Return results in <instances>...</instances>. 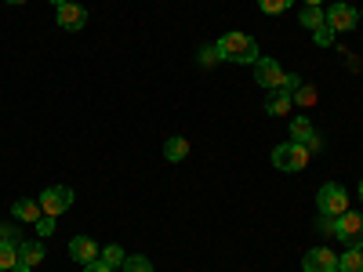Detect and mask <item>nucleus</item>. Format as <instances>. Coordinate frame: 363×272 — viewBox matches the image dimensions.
<instances>
[{
  "mask_svg": "<svg viewBox=\"0 0 363 272\" xmlns=\"http://www.w3.org/2000/svg\"><path fill=\"white\" fill-rule=\"evenodd\" d=\"M218 55L222 62H236V66H255L258 62V44L247 33H225L218 40Z\"/></svg>",
  "mask_w": 363,
  "mask_h": 272,
  "instance_id": "nucleus-1",
  "label": "nucleus"
},
{
  "mask_svg": "<svg viewBox=\"0 0 363 272\" xmlns=\"http://www.w3.org/2000/svg\"><path fill=\"white\" fill-rule=\"evenodd\" d=\"M316 207H320V215H327V218H342L349 210V193L338 186V181H327V186L316 193Z\"/></svg>",
  "mask_w": 363,
  "mask_h": 272,
  "instance_id": "nucleus-2",
  "label": "nucleus"
},
{
  "mask_svg": "<svg viewBox=\"0 0 363 272\" xmlns=\"http://www.w3.org/2000/svg\"><path fill=\"white\" fill-rule=\"evenodd\" d=\"M306 164H309V149L301 142H284L272 149V167L280 171H306Z\"/></svg>",
  "mask_w": 363,
  "mask_h": 272,
  "instance_id": "nucleus-3",
  "label": "nucleus"
},
{
  "mask_svg": "<svg viewBox=\"0 0 363 272\" xmlns=\"http://www.w3.org/2000/svg\"><path fill=\"white\" fill-rule=\"evenodd\" d=\"M69 207H73V189L69 186H51V189L40 193V210H44V215H51V218L66 215Z\"/></svg>",
  "mask_w": 363,
  "mask_h": 272,
  "instance_id": "nucleus-4",
  "label": "nucleus"
},
{
  "mask_svg": "<svg viewBox=\"0 0 363 272\" xmlns=\"http://www.w3.org/2000/svg\"><path fill=\"white\" fill-rule=\"evenodd\" d=\"M255 80H258L265 91H277V87H284V84H287V73L280 69L277 58L258 55V62H255Z\"/></svg>",
  "mask_w": 363,
  "mask_h": 272,
  "instance_id": "nucleus-5",
  "label": "nucleus"
},
{
  "mask_svg": "<svg viewBox=\"0 0 363 272\" xmlns=\"http://www.w3.org/2000/svg\"><path fill=\"white\" fill-rule=\"evenodd\" d=\"M338 239L345 247H363V215L345 210V215L338 218Z\"/></svg>",
  "mask_w": 363,
  "mask_h": 272,
  "instance_id": "nucleus-6",
  "label": "nucleus"
},
{
  "mask_svg": "<svg viewBox=\"0 0 363 272\" xmlns=\"http://www.w3.org/2000/svg\"><path fill=\"white\" fill-rule=\"evenodd\" d=\"M356 22H359V15H356V8L352 4H330L327 8V26L335 29V33H349V29H356Z\"/></svg>",
  "mask_w": 363,
  "mask_h": 272,
  "instance_id": "nucleus-7",
  "label": "nucleus"
},
{
  "mask_svg": "<svg viewBox=\"0 0 363 272\" xmlns=\"http://www.w3.org/2000/svg\"><path fill=\"white\" fill-rule=\"evenodd\" d=\"M301 268L306 272H335L338 268V254H330L327 247H313L306 258H301Z\"/></svg>",
  "mask_w": 363,
  "mask_h": 272,
  "instance_id": "nucleus-8",
  "label": "nucleus"
},
{
  "mask_svg": "<svg viewBox=\"0 0 363 272\" xmlns=\"http://www.w3.org/2000/svg\"><path fill=\"white\" fill-rule=\"evenodd\" d=\"M44 261V244H33V239H22L18 244V265L11 272H33V265Z\"/></svg>",
  "mask_w": 363,
  "mask_h": 272,
  "instance_id": "nucleus-9",
  "label": "nucleus"
},
{
  "mask_svg": "<svg viewBox=\"0 0 363 272\" xmlns=\"http://www.w3.org/2000/svg\"><path fill=\"white\" fill-rule=\"evenodd\" d=\"M58 11V26L62 29H69V33H77V29H84V22H87V8H80V4H62V8H55Z\"/></svg>",
  "mask_w": 363,
  "mask_h": 272,
  "instance_id": "nucleus-10",
  "label": "nucleus"
},
{
  "mask_svg": "<svg viewBox=\"0 0 363 272\" xmlns=\"http://www.w3.org/2000/svg\"><path fill=\"white\" fill-rule=\"evenodd\" d=\"M69 254H73V261H80V265L99 261V247H95V239H91V236H73V239H69Z\"/></svg>",
  "mask_w": 363,
  "mask_h": 272,
  "instance_id": "nucleus-11",
  "label": "nucleus"
},
{
  "mask_svg": "<svg viewBox=\"0 0 363 272\" xmlns=\"http://www.w3.org/2000/svg\"><path fill=\"white\" fill-rule=\"evenodd\" d=\"M291 109H294V98H291L287 87L269 91V98H265V113H269V116H287Z\"/></svg>",
  "mask_w": 363,
  "mask_h": 272,
  "instance_id": "nucleus-12",
  "label": "nucleus"
},
{
  "mask_svg": "<svg viewBox=\"0 0 363 272\" xmlns=\"http://www.w3.org/2000/svg\"><path fill=\"white\" fill-rule=\"evenodd\" d=\"M11 215H15L18 222H26V225H37V218L44 215V210H40V200H15Z\"/></svg>",
  "mask_w": 363,
  "mask_h": 272,
  "instance_id": "nucleus-13",
  "label": "nucleus"
},
{
  "mask_svg": "<svg viewBox=\"0 0 363 272\" xmlns=\"http://www.w3.org/2000/svg\"><path fill=\"white\" fill-rule=\"evenodd\" d=\"M164 157H167L171 164H182V160L189 157V138H182V135H178V138H167V142H164Z\"/></svg>",
  "mask_w": 363,
  "mask_h": 272,
  "instance_id": "nucleus-14",
  "label": "nucleus"
},
{
  "mask_svg": "<svg viewBox=\"0 0 363 272\" xmlns=\"http://www.w3.org/2000/svg\"><path fill=\"white\" fill-rule=\"evenodd\" d=\"M298 22L313 33V29H320V26L327 22V11H323V8H316V4H306V8L298 11Z\"/></svg>",
  "mask_w": 363,
  "mask_h": 272,
  "instance_id": "nucleus-15",
  "label": "nucleus"
},
{
  "mask_svg": "<svg viewBox=\"0 0 363 272\" xmlns=\"http://www.w3.org/2000/svg\"><path fill=\"white\" fill-rule=\"evenodd\" d=\"M338 272H363V247H345V254H338Z\"/></svg>",
  "mask_w": 363,
  "mask_h": 272,
  "instance_id": "nucleus-16",
  "label": "nucleus"
},
{
  "mask_svg": "<svg viewBox=\"0 0 363 272\" xmlns=\"http://www.w3.org/2000/svg\"><path fill=\"white\" fill-rule=\"evenodd\" d=\"M291 98H294V106H298V109H309V106L316 102V87L301 80V84H298V87L291 91Z\"/></svg>",
  "mask_w": 363,
  "mask_h": 272,
  "instance_id": "nucleus-17",
  "label": "nucleus"
},
{
  "mask_svg": "<svg viewBox=\"0 0 363 272\" xmlns=\"http://www.w3.org/2000/svg\"><path fill=\"white\" fill-rule=\"evenodd\" d=\"M291 135H294V142H301V145H306V142L316 135V128L309 124L306 116H294V120H291Z\"/></svg>",
  "mask_w": 363,
  "mask_h": 272,
  "instance_id": "nucleus-18",
  "label": "nucleus"
},
{
  "mask_svg": "<svg viewBox=\"0 0 363 272\" xmlns=\"http://www.w3.org/2000/svg\"><path fill=\"white\" fill-rule=\"evenodd\" d=\"M99 261H106L109 268H124V247H120V244L102 247V251H99Z\"/></svg>",
  "mask_w": 363,
  "mask_h": 272,
  "instance_id": "nucleus-19",
  "label": "nucleus"
},
{
  "mask_svg": "<svg viewBox=\"0 0 363 272\" xmlns=\"http://www.w3.org/2000/svg\"><path fill=\"white\" fill-rule=\"evenodd\" d=\"M18 265V244H4L0 239V272H11Z\"/></svg>",
  "mask_w": 363,
  "mask_h": 272,
  "instance_id": "nucleus-20",
  "label": "nucleus"
},
{
  "mask_svg": "<svg viewBox=\"0 0 363 272\" xmlns=\"http://www.w3.org/2000/svg\"><path fill=\"white\" fill-rule=\"evenodd\" d=\"M124 272H153V261L142 258V254H128L124 258Z\"/></svg>",
  "mask_w": 363,
  "mask_h": 272,
  "instance_id": "nucleus-21",
  "label": "nucleus"
},
{
  "mask_svg": "<svg viewBox=\"0 0 363 272\" xmlns=\"http://www.w3.org/2000/svg\"><path fill=\"white\" fill-rule=\"evenodd\" d=\"M335 37H338V33H335L327 22H323L320 29H313V44H316V47H330V44H335Z\"/></svg>",
  "mask_w": 363,
  "mask_h": 272,
  "instance_id": "nucleus-22",
  "label": "nucleus"
},
{
  "mask_svg": "<svg viewBox=\"0 0 363 272\" xmlns=\"http://www.w3.org/2000/svg\"><path fill=\"white\" fill-rule=\"evenodd\" d=\"M291 4L294 0H258V8L265 15H284V11H291Z\"/></svg>",
  "mask_w": 363,
  "mask_h": 272,
  "instance_id": "nucleus-23",
  "label": "nucleus"
},
{
  "mask_svg": "<svg viewBox=\"0 0 363 272\" xmlns=\"http://www.w3.org/2000/svg\"><path fill=\"white\" fill-rule=\"evenodd\" d=\"M316 232H320V236H338V218L320 215V218H316Z\"/></svg>",
  "mask_w": 363,
  "mask_h": 272,
  "instance_id": "nucleus-24",
  "label": "nucleus"
},
{
  "mask_svg": "<svg viewBox=\"0 0 363 272\" xmlns=\"http://www.w3.org/2000/svg\"><path fill=\"white\" fill-rule=\"evenodd\" d=\"M222 62V55H218V44H211L200 51V66H218Z\"/></svg>",
  "mask_w": 363,
  "mask_h": 272,
  "instance_id": "nucleus-25",
  "label": "nucleus"
},
{
  "mask_svg": "<svg viewBox=\"0 0 363 272\" xmlns=\"http://www.w3.org/2000/svg\"><path fill=\"white\" fill-rule=\"evenodd\" d=\"M0 239H4V244H22L18 225H0Z\"/></svg>",
  "mask_w": 363,
  "mask_h": 272,
  "instance_id": "nucleus-26",
  "label": "nucleus"
},
{
  "mask_svg": "<svg viewBox=\"0 0 363 272\" xmlns=\"http://www.w3.org/2000/svg\"><path fill=\"white\" fill-rule=\"evenodd\" d=\"M37 232H40V236H51V232H55V218H51V215H40V218H37Z\"/></svg>",
  "mask_w": 363,
  "mask_h": 272,
  "instance_id": "nucleus-27",
  "label": "nucleus"
},
{
  "mask_svg": "<svg viewBox=\"0 0 363 272\" xmlns=\"http://www.w3.org/2000/svg\"><path fill=\"white\" fill-rule=\"evenodd\" d=\"M306 149H309V157H313V153H320V149H323V138H320V135H313V138L306 142Z\"/></svg>",
  "mask_w": 363,
  "mask_h": 272,
  "instance_id": "nucleus-28",
  "label": "nucleus"
},
{
  "mask_svg": "<svg viewBox=\"0 0 363 272\" xmlns=\"http://www.w3.org/2000/svg\"><path fill=\"white\" fill-rule=\"evenodd\" d=\"M84 272H113L106 261H91V265H84Z\"/></svg>",
  "mask_w": 363,
  "mask_h": 272,
  "instance_id": "nucleus-29",
  "label": "nucleus"
},
{
  "mask_svg": "<svg viewBox=\"0 0 363 272\" xmlns=\"http://www.w3.org/2000/svg\"><path fill=\"white\" fill-rule=\"evenodd\" d=\"M51 4H55V8H62V4H69V0H51Z\"/></svg>",
  "mask_w": 363,
  "mask_h": 272,
  "instance_id": "nucleus-30",
  "label": "nucleus"
},
{
  "mask_svg": "<svg viewBox=\"0 0 363 272\" xmlns=\"http://www.w3.org/2000/svg\"><path fill=\"white\" fill-rule=\"evenodd\" d=\"M4 4H26V0H4Z\"/></svg>",
  "mask_w": 363,
  "mask_h": 272,
  "instance_id": "nucleus-31",
  "label": "nucleus"
},
{
  "mask_svg": "<svg viewBox=\"0 0 363 272\" xmlns=\"http://www.w3.org/2000/svg\"><path fill=\"white\" fill-rule=\"evenodd\" d=\"M306 4H316V8H320V4H323V0H306Z\"/></svg>",
  "mask_w": 363,
  "mask_h": 272,
  "instance_id": "nucleus-32",
  "label": "nucleus"
},
{
  "mask_svg": "<svg viewBox=\"0 0 363 272\" xmlns=\"http://www.w3.org/2000/svg\"><path fill=\"white\" fill-rule=\"evenodd\" d=\"M359 200H363V181H359Z\"/></svg>",
  "mask_w": 363,
  "mask_h": 272,
  "instance_id": "nucleus-33",
  "label": "nucleus"
},
{
  "mask_svg": "<svg viewBox=\"0 0 363 272\" xmlns=\"http://www.w3.org/2000/svg\"><path fill=\"white\" fill-rule=\"evenodd\" d=\"M335 272H338V268H335Z\"/></svg>",
  "mask_w": 363,
  "mask_h": 272,
  "instance_id": "nucleus-34",
  "label": "nucleus"
}]
</instances>
